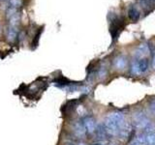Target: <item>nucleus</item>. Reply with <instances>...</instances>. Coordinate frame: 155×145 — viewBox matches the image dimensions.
Here are the masks:
<instances>
[{
	"label": "nucleus",
	"mask_w": 155,
	"mask_h": 145,
	"mask_svg": "<svg viewBox=\"0 0 155 145\" xmlns=\"http://www.w3.org/2000/svg\"><path fill=\"white\" fill-rule=\"evenodd\" d=\"M114 66L116 69L118 70H122L127 66V59L124 56H118L114 61Z\"/></svg>",
	"instance_id": "obj_7"
},
{
	"label": "nucleus",
	"mask_w": 155,
	"mask_h": 145,
	"mask_svg": "<svg viewBox=\"0 0 155 145\" xmlns=\"http://www.w3.org/2000/svg\"><path fill=\"white\" fill-rule=\"evenodd\" d=\"M148 68H149L148 58L147 57L136 58L132 62V65H131V72L135 76H139L147 72L148 70Z\"/></svg>",
	"instance_id": "obj_2"
},
{
	"label": "nucleus",
	"mask_w": 155,
	"mask_h": 145,
	"mask_svg": "<svg viewBox=\"0 0 155 145\" xmlns=\"http://www.w3.org/2000/svg\"><path fill=\"white\" fill-rule=\"evenodd\" d=\"M3 1H9V0H3Z\"/></svg>",
	"instance_id": "obj_11"
},
{
	"label": "nucleus",
	"mask_w": 155,
	"mask_h": 145,
	"mask_svg": "<svg viewBox=\"0 0 155 145\" xmlns=\"http://www.w3.org/2000/svg\"><path fill=\"white\" fill-rule=\"evenodd\" d=\"M18 26H14V25H10L7 28V39L10 42H13L16 40V38L18 36Z\"/></svg>",
	"instance_id": "obj_6"
},
{
	"label": "nucleus",
	"mask_w": 155,
	"mask_h": 145,
	"mask_svg": "<svg viewBox=\"0 0 155 145\" xmlns=\"http://www.w3.org/2000/svg\"><path fill=\"white\" fill-rule=\"evenodd\" d=\"M149 47H148V45H144V44H143V45H140L137 47V50H135V56L136 58H143L145 57V55L147 54L148 51H149Z\"/></svg>",
	"instance_id": "obj_4"
},
{
	"label": "nucleus",
	"mask_w": 155,
	"mask_h": 145,
	"mask_svg": "<svg viewBox=\"0 0 155 145\" xmlns=\"http://www.w3.org/2000/svg\"><path fill=\"white\" fill-rule=\"evenodd\" d=\"M140 16V13L138 10V8L136 6H134V5H131V6L129 7V9H128V17H129V18L131 19V21H138V19H139Z\"/></svg>",
	"instance_id": "obj_5"
},
{
	"label": "nucleus",
	"mask_w": 155,
	"mask_h": 145,
	"mask_svg": "<svg viewBox=\"0 0 155 145\" xmlns=\"http://www.w3.org/2000/svg\"><path fill=\"white\" fill-rule=\"evenodd\" d=\"M103 126L107 134L114 137H123L129 132L125 123L124 114L120 111H114L107 115Z\"/></svg>",
	"instance_id": "obj_1"
},
{
	"label": "nucleus",
	"mask_w": 155,
	"mask_h": 145,
	"mask_svg": "<svg viewBox=\"0 0 155 145\" xmlns=\"http://www.w3.org/2000/svg\"><path fill=\"white\" fill-rule=\"evenodd\" d=\"M9 4L11 7L18 9V7L21 6V0H9Z\"/></svg>",
	"instance_id": "obj_9"
},
{
	"label": "nucleus",
	"mask_w": 155,
	"mask_h": 145,
	"mask_svg": "<svg viewBox=\"0 0 155 145\" xmlns=\"http://www.w3.org/2000/svg\"><path fill=\"white\" fill-rule=\"evenodd\" d=\"M82 126H84L85 134H93L97 129V124L95 119L92 116H85L81 121Z\"/></svg>",
	"instance_id": "obj_3"
},
{
	"label": "nucleus",
	"mask_w": 155,
	"mask_h": 145,
	"mask_svg": "<svg viewBox=\"0 0 155 145\" xmlns=\"http://www.w3.org/2000/svg\"><path fill=\"white\" fill-rule=\"evenodd\" d=\"M92 145H104V144H102V143H96V144H92Z\"/></svg>",
	"instance_id": "obj_10"
},
{
	"label": "nucleus",
	"mask_w": 155,
	"mask_h": 145,
	"mask_svg": "<svg viewBox=\"0 0 155 145\" xmlns=\"http://www.w3.org/2000/svg\"><path fill=\"white\" fill-rule=\"evenodd\" d=\"M145 144V138H144V134H142L140 135V137H138L137 138H136L134 141L131 143L130 145H144Z\"/></svg>",
	"instance_id": "obj_8"
}]
</instances>
